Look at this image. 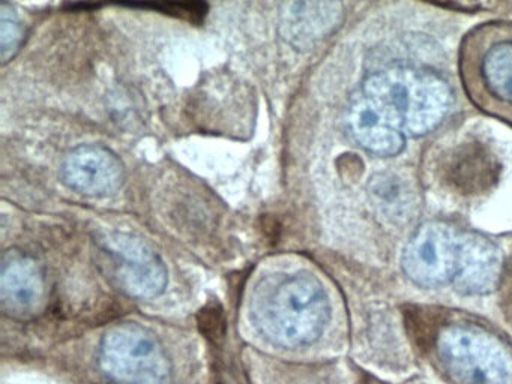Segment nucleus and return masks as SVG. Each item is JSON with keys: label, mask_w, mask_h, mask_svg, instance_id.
I'll return each instance as SVG.
<instances>
[{"label": "nucleus", "mask_w": 512, "mask_h": 384, "mask_svg": "<svg viewBox=\"0 0 512 384\" xmlns=\"http://www.w3.org/2000/svg\"><path fill=\"white\" fill-rule=\"evenodd\" d=\"M251 317L266 339L281 347L296 348L320 338L331 317V306L314 276L272 275L254 290Z\"/></svg>", "instance_id": "nucleus-1"}, {"label": "nucleus", "mask_w": 512, "mask_h": 384, "mask_svg": "<svg viewBox=\"0 0 512 384\" xmlns=\"http://www.w3.org/2000/svg\"><path fill=\"white\" fill-rule=\"evenodd\" d=\"M361 96L394 131L419 137L442 122L452 95L448 83L433 72L391 68L371 74Z\"/></svg>", "instance_id": "nucleus-2"}, {"label": "nucleus", "mask_w": 512, "mask_h": 384, "mask_svg": "<svg viewBox=\"0 0 512 384\" xmlns=\"http://www.w3.org/2000/svg\"><path fill=\"white\" fill-rule=\"evenodd\" d=\"M436 354L455 384H512V348L484 327H443L436 338Z\"/></svg>", "instance_id": "nucleus-3"}, {"label": "nucleus", "mask_w": 512, "mask_h": 384, "mask_svg": "<svg viewBox=\"0 0 512 384\" xmlns=\"http://www.w3.org/2000/svg\"><path fill=\"white\" fill-rule=\"evenodd\" d=\"M472 98L512 122V29L485 27L464 47L463 72Z\"/></svg>", "instance_id": "nucleus-4"}, {"label": "nucleus", "mask_w": 512, "mask_h": 384, "mask_svg": "<svg viewBox=\"0 0 512 384\" xmlns=\"http://www.w3.org/2000/svg\"><path fill=\"white\" fill-rule=\"evenodd\" d=\"M101 371L116 384H167L170 362L154 335L136 323L116 324L100 345Z\"/></svg>", "instance_id": "nucleus-5"}, {"label": "nucleus", "mask_w": 512, "mask_h": 384, "mask_svg": "<svg viewBox=\"0 0 512 384\" xmlns=\"http://www.w3.org/2000/svg\"><path fill=\"white\" fill-rule=\"evenodd\" d=\"M97 248L107 278L127 296L154 299L169 279L161 258L143 240L118 231L98 234Z\"/></svg>", "instance_id": "nucleus-6"}, {"label": "nucleus", "mask_w": 512, "mask_h": 384, "mask_svg": "<svg viewBox=\"0 0 512 384\" xmlns=\"http://www.w3.org/2000/svg\"><path fill=\"white\" fill-rule=\"evenodd\" d=\"M460 231L442 222L418 228L403 252V270L422 287L454 281L460 260Z\"/></svg>", "instance_id": "nucleus-7"}, {"label": "nucleus", "mask_w": 512, "mask_h": 384, "mask_svg": "<svg viewBox=\"0 0 512 384\" xmlns=\"http://www.w3.org/2000/svg\"><path fill=\"white\" fill-rule=\"evenodd\" d=\"M61 176L73 191L88 197H103L121 188L125 170L121 159L112 150L83 144L65 156Z\"/></svg>", "instance_id": "nucleus-8"}, {"label": "nucleus", "mask_w": 512, "mask_h": 384, "mask_svg": "<svg viewBox=\"0 0 512 384\" xmlns=\"http://www.w3.org/2000/svg\"><path fill=\"white\" fill-rule=\"evenodd\" d=\"M46 299V281L38 264L28 255L11 251L0 270V302L17 318L34 317Z\"/></svg>", "instance_id": "nucleus-9"}, {"label": "nucleus", "mask_w": 512, "mask_h": 384, "mask_svg": "<svg viewBox=\"0 0 512 384\" xmlns=\"http://www.w3.org/2000/svg\"><path fill=\"white\" fill-rule=\"evenodd\" d=\"M443 183L464 195L487 192L499 180V161L484 144L464 143L443 156L440 164Z\"/></svg>", "instance_id": "nucleus-10"}, {"label": "nucleus", "mask_w": 512, "mask_h": 384, "mask_svg": "<svg viewBox=\"0 0 512 384\" xmlns=\"http://www.w3.org/2000/svg\"><path fill=\"white\" fill-rule=\"evenodd\" d=\"M502 254L487 237L461 233L460 260L454 285L466 294H485L499 285L502 276Z\"/></svg>", "instance_id": "nucleus-11"}, {"label": "nucleus", "mask_w": 512, "mask_h": 384, "mask_svg": "<svg viewBox=\"0 0 512 384\" xmlns=\"http://www.w3.org/2000/svg\"><path fill=\"white\" fill-rule=\"evenodd\" d=\"M341 12L340 3H287L281 12V35L299 50L310 48L338 26Z\"/></svg>", "instance_id": "nucleus-12"}, {"label": "nucleus", "mask_w": 512, "mask_h": 384, "mask_svg": "<svg viewBox=\"0 0 512 384\" xmlns=\"http://www.w3.org/2000/svg\"><path fill=\"white\" fill-rule=\"evenodd\" d=\"M347 129L353 140L373 155L394 156L403 150L404 135L386 125L362 96L347 110Z\"/></svg>", "instance_id": "nucleus-13"}, {"label": "nucleus", "mask_w": 512, "mask_h": 384, "mask_svg": "<svg viewBox=\"0 0 512 384\" xmlns=\"http://www.w3.org/2000/svg\"><path fill=\"white\" fill-rule=\"evenodd\" d=\"M23 41V27L14 9L4 3L0 8V54L8 62Z\"/></svg>", "instance_id": "nucleus-14"}, {"label": "nucleus", "mask_w": 512, "mask_h": 384, "mask_svg": "<svg viewBox=\"0 0 512 384\" xmlns=\"http://www.w3.org/2000/svg\"><path fill=\"white\" fill-rule=\"evenodd\" d=\"M199 326L203 335L212 341H220L224 336V317L218 305H209L199 314Z\"/></svg>", "instance_id": "nucleus-15"}, {"label": "nucleus", "mask_w": 512, "mask_h": 384, "mask_svg": "<svg viewBox=\"0 0 512 384\" xmlns=\"http://www.w3.org/2000/svg\"><path fill=\"white\" fill-rule=\"evenodd\" d=\"M143 8H155L166 14H173L176 17L188 18L191 21H202L206 15L205 3H157V5H143Z\"/></svg>", "instance_id": "nucleus-16"}]
</instances>
